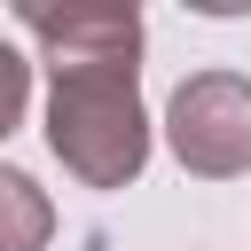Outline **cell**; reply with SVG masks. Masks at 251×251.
Here are the masks:
<instances>
[{"label": "cell", "mask_w": 251, "mask_h": 251, "mask_svg": "<svg viewBox=\"0 0 251 251\" xmlns=\"http://www.w3.org/2000/svg\"><path fill=\"white\" fill-rule=\"evenodd\" d=\"M47 149L86 188H126L149 165V118L133 94V63H71L47 86Z\"/></svg>", "instance_id": "obj_1"}, {"label": "cell", "mask_w": 251, "mask_h": 251, "mask_svg": "<svg viewBox=\"0 0 251 251\" xmlns=\"http://www.w3.org/2000/svg\"><path fill=\"white\" fill-rule=\"evenodd\" d=\"M165 133H173V157L204 180L251 173V78H235V71L180 78L165 102Z\"/></svg>", "instance_id": "obj_2"}, {"label": "cell", "mask_w": 251, "mask_h": 251, "mask_svg": "<svg viewBox=\"0 0 251 251\" xmlns=\"http://www.w3.org/2000/svg\"><path fill=\"white\" fill-rule=\"evenodd\" d=\"M24 31L47 47V71H71V63H133L141 55V16L133 8H24Z\"/></svg>", "instance_id": "obj_3"}, {"label": "cell", "mask_w": 251, "mask_h": 251, "mask_svg": "<svg viewBox=\"0 0 251 251\" xmlns=\"http://www.w3.org/2000/svg\"><path fill=\"white\" fill-rule=\"evenodd\" d=\"M55 235V204L39 196V180L0 173V251H39Z\"/></svg>", "instance_id": "obj_4"}, {"label": "cell", "mask_w": 251, "mask_h": 251, "mask_svg": "<svg viewBox=\"0 0 251 251\" xmlns=\"http://www.w3.org/2000/svg\"><path fill=\"white\" fill-rule=\"evenodd\" d=\"M24 94H31V63H24V55L0 39V133L24 118Z\"/></svg>", "instance_id": "obj_5"}]
</instances>
